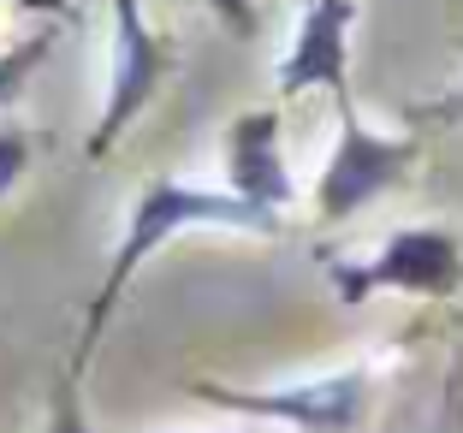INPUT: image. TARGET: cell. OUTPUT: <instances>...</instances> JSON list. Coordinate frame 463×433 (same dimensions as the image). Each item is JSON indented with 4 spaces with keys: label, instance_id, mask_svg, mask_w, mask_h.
<instances>
[{
    "label": "cell",
    "instance_id": "277c9868",
    "mask_svg": "<svg viewBox=\"0 0 463 433\" xmlns=\"http://www.w3.org/2000/svg\"><path fill=\"white\" fill-rule=\"evenodd\" d=\"M108 18H113V30H108V101H101V119L90 131V161H101L131 131L137 113L149 108L155 89L173 71V48L143 18V0H108Z\"/></svg>",
    "mask_w": 463,
    "mask_h": 433
},
{
    "label": "cell",
    "instance_id": "6da1fadb",
    "mask_svg": "<svg viewBox=\"0 0 463 433\" xmlns=\"http://www.w3.org/2000/svg\"><path fill=\"white\" fill-rule=\"evenodd\" d=\"M196 226H226V231L273 238V231H279V214L244 202V196H232L226 184L208 190V184H184V178H149V184H137L131 208H125V238L108 261V279H101V291L90 297V309H83V333H78V351H71V368H78V374L90 368V356H96L108 321L119 315L131 279L143 273V261L161 244H173L178 231H196Z\"/></svg>",
    "mask_w": 463,
    "mask_h": 433
},
{
    "label": "cell",
    "instance_id": "ba28073f",
    "mask_svg": "<svg viewBox=\"0 0 463 433\" xmlns=\"http://www.w3.org/2000/svg\"><path fill=\"white\" fill-rule=\"evenodd\" d=\"M54 42H60V30H54V24H42L36 36L13 42V48H0V108H13L18 95H24V83L36 78V66L54 54Z\"/></svg>",
    "mask_w": 463,
    "mask_h": 433
},
{
    "label": "cell",
    "instance_id": "5b68a950",
    "mask_svg": "<svg viewBox=\"0 0 463 433\" xmlns=\"http://www.w3.org/2000/svg\"><path fill=\"white\" fill-rule=\"evenodd\" d=\"M203 404H220L232 416L256 421H286L298 433H351L368 409V374L363 368H333L315 380H291V386H261V392H238L220 380H196L191 386Z\"/></svg>",
    "mask_w": 463,
    "mask_h": 433
},
{
    "label": "cell",
    "instance_id": "4fadbf2b",
    "mask_svg": "<svg viewBox=\"0 0 463 433\" xmlns=\"http://www.w3.org/2000/svg\"><path fill=\"white\" fill-rule=\"evenodd\" d=\"M451 392H458V433H463V362L451 368Z\"/></svg>",
    "mask_w": 463,
    "mask_h": 433
},
{
    "label": "cell",
    "instance_id": "7c38bea8",
    "mask_svg": "<svg viewBox=\"0 0 463 433\" xmlns=\"http://www.w3.org/2000/svg\"><path fill=\"white\" fill-rule=\"evenodd\" d=\"M416 119H434V125H463V83L451 95H439V101H428Z\"/></svg>",
    "mask_w": 463,
    "mask_h": 433
},
{
    "label": "cell",
    "instance_id": "3957f363",
    "mask_svg": "<svg viewBox=\"0 0 463 433\" xmlns=\"http://www.w3.org/2000/svg\"><path fill=\"white\" fill-rule=\"evenodd\" d=\"M339 108V136H333V155L315 178V220L321 226H345L356 220L368 202H381L386 190H398L416 166V136H386L374 125H363L351 95L333 101Z\"/></svg>",
    "mask_w": 463,
    "mask_h": 433
},
{
    "label": "cell",
    "instance_id": "9c48e42d",
    "mask_svg": "<svg viewBox=\"0 0 463 433\" xmlns=\"http://www.w3.org/2000/svg\"><path fill=\"white\" fill-rule=\"evenodd\" d=\"M48 433H96L83 416V392H78V368L66 362V374L54 380V404H48Z\"/></svg>",
    "mask_w": 463,
    "mask_h": 433
},
{
    "label": "cell",
    "instance_id": "8992f818",
    "mask_svg": "<svg viewBox=\"0 0 463 433\" xmlns=\"http://www.w3.org/2000/svg\"><path fill=\"white\" fill-rule=\"evenodd\" d=\"M351 24H356V0H303L298 36H291L286 60L273 71V89L286 101L309 89H327L333 101L351 95Z\"/></svg>",
    "mask_w": 463,
    "mask_h": 433
},
{
    "label": "cell",
    "instance_id": "52a82bcc",
    "mask_svg": "<svg viewBox=\"0 0 463 433\" xmlns=\"http://www.w3.org/2000/svg\"><path fill=\"white\" fill-rule=\"evenodd\" d=\"M220 166H226V190L244 196V202L268 208V214L286 220L291 196V166H286V125L279 108H244L226 125V143H220Z\"/></svg>",
    "mask_w": 463,
    "mask_h": 433
},
{
    "label": "cell",
    "instance_id": "8fae6325",
    "mask_svg": "<svg viewBox=\"0 0 463 433\" xmlns=\"http://www.w3.org/2000/svg\"><path fill=\"white\" fill-rule=\"evenodd\" d=\"M203 6H208V13H214L220 24H226L232 36H238V42H250V36L261 30V13H256V0H203Z\"/></svg>",
    "mask_w": 463,
    "mask_h": 433
},
{
    "label": "cell",
    "instance_id": "7a4b0ae2",
    "mask_svg": "<svg viewBox=\"0 0 463 433\" xmlns=\"http://www.w3.org/2000/svg\"><path fill=\"white\" fill-rule=\"evenodd\" d=\"M327 279H333L339 303H368L381 291L428 297V303L458 297L463 291V238L451 226H404L363 261L327 256Z\"/></svg>",
    "mask_w": 463,
    "mask_h": 433
},
{
    "label": "cell",
    "instance_id": "30bf717a",
    "mask_svg": "<svg viewBox=\"0 0 463 433\" xmlns=\"http://www.w3.org/2000/svg\"><path fill=\"white\" fill-rule=\"evenodd\" d=\"M30 161H36V136L24 125H0V196L30 173Z\"/></svg>",
    "mask_w": 463,
    "mask_h": 433
}]
</instances>
